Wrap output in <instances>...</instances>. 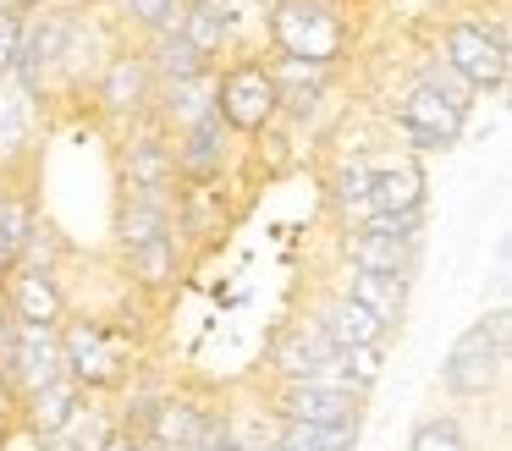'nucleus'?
<instances>
[{
    "instance_id": "obj_1",
    "label": "nucleus",
    "mask_w": 512,
    "mask_h": 451,
    "mask_svg": "<svg viewBox=\"0 0 512 451\" xmlns=\"http://www.w3.org/2000/svg\"><path fill=\"white\" fill-rule=\"evenodd\" d=\"M61 369L89 396H116L138 374V341L116 314H67L56 325Z\"/></svg>"
},
{
    "instance_id": "obj_2",
    "label": "nucleus",
    "mask_w": 512,
    "mask_h": 451,
    "mask_svg": "<svg viewBox=\"0 0 512 451\" xmlns=\"http://www.w3.org/2000/svg\"><path fill=\"white\" fill-rule=\"evenodd\" d=\"M507 363H512V314H507V303H496L490 314L468 319L457 330L435 380H441V391L452 402H496L501 380H507Z\"/></svg>"
},
{
    "instance_id": "obj_3",
    "label": "nucleus",
    "mask_w": 512,
    "mask_h": 451,
    "mask_svg": "<svg viewBox=\"0 0 512 451\" xmlns=\"http://www.w3.org/2000/svg\"><path fill=\"white\" fill-rule=\"evenodd\" d=\"M265 44L270 55L342 66L353 50V22L336 0H265Z\"/></svg>"
},
{
    "instance_id": "obj_4",
    "label": "nucleus",
    "mask_w": 512,
    "mask_h": 451,
    "mask_svg": "<svg viewBox=\"0 0 512 451\" xmlns=\"http://www.w3.org/2000/svg\"><path fill=\"white\" fill-rule=\"evenodd\" d=\"M435 55H441L474 94H501L507 77H512L507 17H452V22H441Z\"/></svg>"
},
{
    "instance_id": "obj_5",
    "label": "nucleus",
    "mask_w": 512,
    "mask_h": 451,
    "mask_svg": "<svg viewBox=\"0 0 512 451\" xmlns=\"http://www.w3.org/2000/svg\"><path fill=\"white\" fill-rule=\"evenodd\" d=\"M215 116L226 121L232 138H265V132L281 121L265 50L226 55V61L215 66Z\"/></svg>"
},
{
    "instance_id": "obj_6",
    "label": "nucleus",
    "mask_w": 512,
    "mask_h": 451,
    "mask_svg": "<svg viewBox=\"0 0 512 451\" xmlns=\"http://www.w3.org/2000/svg\"><path fill=\"white\" fill-rule=\"evenodd\" d=\"M78 17L72 0H28L23 6V28H17V55H12V83L23 88L28 99L45 105L50 88H56V61L61 44H67V28Z\"/></svg>"
},
{
    "instance_id": "obj_7",
    "label": "nucleus",
    "mask_w": 512,
    "mask_h": 451,
    "mask_svg": "<svg viewBox=\"0 0 512 451\" xmlns=\"http://www.w3.org/2000/svg\"><path fill=\"white\" fill-rule=\"evenodd\" d=\"M468 116H474V110L452 105V99L435 94V88L419 83V77L391 99V127H397L402 143H408V154H446V149H457L463 132H468Z\"/></svg>"
},
{
    "instance_id": "obj_8",
    "label": "nucleus",
    "mask_w": 512,
    "mask_h": 451,
    "mask_svg": "<svg viewBox=\"0 0 512 451\" xmlns=\"http://www.w3.org/2000/svg\"><path fill=\"white\" fill-rule=\"evenodd\" d=\"M155 105V77H149V61L133 39H122L111 55H105L100 77H94V110H100L111 127H133V121L149 116Z\"/></svg>"
},
{
    "instance_id": "obj_9",
    "label": "nucleus",
    "mask_w": 512,
    "mask_h": 451,
    "mask_svg": "<svg viewBox=\"0 0 512 451\" xmlns=\"http://www.w3.org/2000/svg\"><path fill=\"white\" fill-rule=\"evenodd\" d=\"M259 407H265L270 424H364L369 402L331 391V385H314V380H270Z\"/></svg>"
},
{
    "instance_id": "obj_10",
    "label": "nucleus",
    "mask_w": 512,
    "mask_h": 451,
    "mask_svg": "<svg viewBox=\"0 0 512 451\" xmlns=\"http://www.w3.org/2000/svg\"><path fill=\"white\" fill-rule=\"evenodd\" d=\"M237 160V138L226 132V121L215 116H199L193 127L171 132V165H177V187H215L226 182Z\"/></svg>"
},
{
    "instance_id": "obj_11",
    "label": "nucleus",
    "mask_w": 512,
    "mask_h": 451,
    "mask_svg": "<svg viewBox=\"0 0 512 451\" xmlns=\"http://www.w3.org/2000/svg\"><path fill=\"white\" fill-rule=\"evenodd\" d=\"M122 193H177V165H171V132L155 116L122 127Z\"/></svg>"
},
{
    "instance_id": "obj_12",
    "label": "nucleus",
    "mask_w": 512,
    "mask_h": 451,
    "mask_svg": "<svg viewBox=\"0 0 512 451\" xmlns=\"http://www.w3.org/2000/svg\"><path fill=\"white\" fill-rule=\"evenodd\" d=\"M331 358H336V347H331V336L314 325V314H292L287 325H276V336H270V347H265L270 380H314Z\"/></svg>"
},
{
    "instance_id": "obj_13",
    "label": "nucleus",
    "mask_w": 512,
    "mask_h": 451,
    "mask_svg": "<svg viewBox=\"0 0 512 451\" xmlns=\"http://www.w3.org/2000/svg\"><path fill=\"white\" fill-rule=\"evenodd\" d=\"M6 314L17 325H61L72 314V297L61 286V270H34V264H12V275L0 281Z\"/></svg>"
},
{
    "instance_id": "obj_14",
    "label": "nucleus",
    "mask_w": 512,
    "mask_h": 451,
    "mask_svg": "<svg viewBox=\"0 0 512 451\" xmlns=\"http://www.w3.org/2000/svg\"><path fill=\"white\" fill-rule=\"evenodd\" d=\"M116 44H122L116 28H105L89 6H78V17H72V28H67V44H61V61H56V83L67 88V94L94 88V77H100L105 55H111Z\"/></svg>"
},
{
    "instance_id": "obj_15",
    "label": "nucleus",
    "mask_w": 512,
    "mask_h": 451,
    "mask_svg": "<svg viewBox=\"0 0 512 451\" xmlns=\"http://www.w3.org/2000/svg\"><path fill=\"white\" fill-rule=\"evenodd\" d=\"M265 66H270V88H276L281 121H309L314 110L331 99V88H336V66H320V61L265 55Z\"/></svg>"
},
{
    "instance_id": "obj_16",
    "label": "nucleus",
    "mask_w": 512,
    "mask_h": 451,
    "mask_svg": "<svg viewBox=\"0 0 512 451\" xmlns=\"http://www.w3.org/2000/svg\"><path fill=\"white\" fill-rule=\"evenodd\" d=\"M61 369V336L56 325H17L12 319V402H23L28 391L50 385Z\"/></svg>"
},
{
    "instance_id": "obj_17",
    "label": "nucleus",
    "mask_w": 512,
    "mask_h": 451,
    "mask_svg": "<svg viewBox=\"0 0 512 451\" xmlns=\"http://www.w3.org/2000/svg\"><path fill=\"white\" fill-rule=\"evenodd\" d=\"M342 264H353V270H369V275H391V281H419L424 270V248H413V242H391V237H375V231L353 226L342 231Z\"/></svg>"
},
{
    "instance_id": "obj_18",
    "label": "nucleus",
    "mask_w": 512,
    "mask_h": 451,
    "mask_svg": "<svg viewBox=\"0 0 512 451\" xmlns=\"http://www.w3.org/2000/svg\"><path fill=\"white\" fill-rule=\"evenodd\" d=\"M369 187H375V154L353 149V154H342V160L331 165V176H325V198H331V215L342 220V231L364 226V220L375 215Z\"/></svg>"
},
{
    "instance_id": "obj_19",
    "label": "nucleus",
    "mask_w": 512,
    "mask_h": 451,
    "mask_svg": "<svg viewBox=\"0 0 512 451\" xmlns=\"http://www.w3.org/2000/svg\"><path fill=\"white\" fill-rule=\"evenodd\" d=\"M237 17H243V11H237V0H188L177 33L210 66H221L226 55H237Z\"/></svg>"
},
{
    "instance_id": "obj_20",
    "label": "nucleus",
    "mask_w": 512,
    "mask_h": 451,
    "mask_svg": "<svg viewBox=\"0 0 512 451\" xmlns=\"http://www.w3.org/2000/svg\"><path fill=\"white\" fill-rule=\"evenodd\" d=\"M309 314H314V325L331 336L336 352H342V347H386V341H391V330L380 325L369 308H358L353 297H342L336 286H331V292H320V303H314Z\"/></svg>"
},
{
    "instance_id": "obj_21",
    "label": "nucleus",
    "mask_w": 512,
    "mask_h": 451,
    "mask_svg": "<svg viewBox=\"0 0 512 451\" xmlns=\"http://www.w3.org/2000/svg\"><path fill=\"white\" fill-rule=\"evenodd\" d=\"M369 204L375 215H391V209H424L430 204V176H424L419 154H386L375 160V187H369Z\"/></svg>"
},
{
    "instance_id": "obj_22",
    "label": "nucleus",
    "mask_w": 512,
    "mask_h": 451,
    "mask_svg": "<svg viewBox=\"0 0 512 451\" xmlns=\"http://www.w3.org/2000/svg\"><path fill=\"white\" fill-rule=\"evenodd\" d=\"M171 209H177V193L171 198H155V193H122L116 198V220H111V231H116V253H133V248H144V242H155V237H171Z\"/></svg>"
},
{
    "instance_id": "obj_23",
    "label": "nucleus",
    "mask_w": 512,
    "mask_h": 451,
    "mask_svg": "<svg viewBox=\"0 0 512 451\" xmlns=\"http://www.w3.org/2000/svg\"><path fill=\"white\" fill-rule=\"evenodd\" d=\"M83 396H89V391H83L72 374H56L50 385H39V391H28L23 402H17V424H23L28 435H39V440L61 435V429H67V418L83 407Z\"/></svg>"
},
{
    "instance_id": "obj_24",
    "label": "nucleus",
    "mask_w": 512,
    "mask_h": 451,
    "mask_svg": "<svg viewBox=\"0 0 512 451\" xmlns=\"http://www.w3.org/2000/svg\"><path fill=\"white\" fill-rule=\"evenodd\" d=\"M210 110H215V66L210 72H193V77H177V83H155L149 116H155L166 132H182L199 116H210Z\"/></svg>"
},
{
    "instance_id": "obj_25",
    "label": "nucleus",
    "mask_w": 512,
    "mask_h": 451,
    "mask_svg": "<svg viewBox=\"0 0 512 451\" xmlns=\"http://www.w3.org/2000/svg\"><path fill=\"white\" fill-rule=\"evenodd\" d=\"M336 292L353 297L358 308H369V314L380 319V325L397 336L402 319H408V281H391V275H369V270H353V264H342V281H336Z\"/></svg>"
},
{
    "instance_id": "obj_26",
    "label": "nucleus",
    "mask_w": 512,
    "mask_h": 451,
    "mask_svg": "<svg viewBox=\"0 0 512 451\" xmlns=\"http://www.w3.org/2000/svg\"><path fill=\"white\" fill-rule=\"evenodd\" d=\"M122 270H127V286H133V292H149V297L177 292V281H182V237L171 231V237H155V242H144V248L122 253Z\"/></svg>"
},
{
    "instance_id": "obj_27",
    "label": "nucleus",
    "mask_w": 512,
    "mask_h": 451,
    "mask_svg": "<svg viewBox=\"0 0 512 451\" xmlns=\"http://www.w3.org/2000/svg\"><path fill=\"white\" fill-rule=\"evenodd\" d=\"M138 50H144L149 77H155V83H177V77L210 72V61H204L182 33H149V39H138Z\"/></svg>"
},
{
    "instance_id": "obj_28",
    "label": "nucleus",
    "mask_w": 512,
    "mask_h": 451,
    "mask_svg": "<svg viewBox=\"0 0 512 451\" xmlns=\"http://www.w3.org/2000/svg\"><path fill=\"white\" fill-rule=\"evenodd\" d=\"M281 451H358L364 424H270Z\"/></svg>"
},
{
    "instance_id": "obj_29",
    "label": "nucleus",
    "mask_w": 512,
    "mask_h": 451,
    "mask_svg": "<svg viewBox=\"0 0 512 451\" xmlns=\"http://www.w3.org/2000/svg\"><path fill=\"white\" fill-rule=\"evenodd\" d=\"M408 451H474V440L457 413H424L408 429Z\"/></svg>"
},
{
    "instance_id": "obj_30",
    "label": "nucleus",
    "mask_w": 512,
    "mask_h": 451,
    "mask_svg": "<svg viewBox=\"0 0 512 451\" xmlns=\"http://www.w3.org/2000/svg\"><path fill=\"white\" fill-rule=\"evenodd\" d=\"M28 226H34V204H28L17 187H6V198H0V281L12 275L17 253H23Z\"/></svg>"
},
{
    "instance_id": "obj_31",
    "label": "nucleus",
    "mask_w": 512,
    "mask_h": 451,
    "mask_svg": "<svg viewBox=\"0 0 512 451\" xmlns=\"http://www.w3.org/2000/svg\"><path fill=\"white\" fill-rule=\"evenodd\" d=\"M67 253H72L67 231H61L56 220L34 215V226H28V237H23V253H17V264H34V270H61V264H67Z\"/></svg>"
},
{
    "instance_id": "obj_32",
    "label": "nucleus",
    "mask_w": 512,
    "mask_h": 451,
    "mask_svg": "<svg viewBox=\"0 0 512 451\" xmlns=\"http://www.w3.org/2000/svg\"><path fill=\"white\" fill-rule=\"evenodd\" d=\"M182 11H188V0H116V17H122L127 28H138L144 39L149 33H177Z\"/></svg>"
},
{
    "instance_id": "obj_33",
    "label": "nucleus",
    "mask_w": 512,
    "mask_h": 451,
    "mask_svg": "<svg viewBox=\"0 0 512 451\" xmlns=\"http://www.w3.org/2000/svg\"><path fill=\"white\" fill-rule=\"evenodd\" d=\"M413 77H419V83H430L435 94H446V99H452V105H463V110H474V99H479L474 88H468L463 77H457L452 66H446L441 55H435V50H430V55H424V61H419V72H413Z\"/></svg>"
},
{
    "instance_id": "obj_34",
    "label": "nucleus",
    "mask_w": 512,
    "mask_h": 451,
    "mask_svg": "<svg viewBox=\"0 0 512 451\" xmlns=\"http://www.w3.org/2000/svg\"><path fill=\"white\" fill-rule=\"evenodd\" d=\"M364 231H375V237H391V242H413V248H424V209H391V215H369Z\"/></svg>"
},
{
    "instance_id": "obj_35",
    "label": "nucleus",
    "mask_w": 512,
    "mask_h": 451,
    "mask_svg": "<svg viewBox=\"0 0 512 451\" xmlns=\"http://www.w3.org/2000/svg\"><path fill=\"white\" fill-rule=\"evenodd\" d=\"M347 369H353V380L364 385V391H375L380 374H386V347H342Z\"/></svg>"
},
{
    "instance_id": "obj_36",
    "label": "nucleus",
    "mask_w": 512,
    "mask_h": 451,
    "mask_svg": "<svg viewBox=\"0 0 512 451\" xmlns=\"http://www.w3.org/2000/svg\"><path fill=\"white\" fill-rule=\"evenodd\" d=\"M23 6H28V0H0V77L12 72V55H17V28H23Z\"/></svg>"
},
{
    "instance_id": "obj_37",
    "label": "nucleus",
    "mask_w": 512,
    "mask_h": 451,
    "mask_svg": "<svg viewBox=\"0 0 512 451\" xmlns=\"http://www.w3.org/2000/svg\"><path fill=\"white\" fill-rule=\"evenodd\" d=\"M100 451H138V435H133V429H111Z\"/></svg>"
},
{
    "instance_id": "obj_38",
    "label": "nucleus",
    "mask_w": 512,
    "mask_h": 451,
    "mask_svg": "<svg viewBox=\"0 0 512 451\" xmlns=\"http://www.w3.org/2000/svg\"><path fill=\"white\" fill-rule=\"evenodd\" d=\"M138 451H171V446H160V440H144V435H138Z\"/></svg>"
},
{
    "instance_id": "obj_39",
    "label": "nucleus",
    "mask_w": 512,
    "mask_h": 451,
    "mask_svg": "<svg viewBox=\"0 0 512 451\" xmlns=\"http://www.w3.org/2000/svg\"><path fill=\"white\" fill-rule=\"evenodd\" d=\"M221 451H248V446H237V440H226V446Z\"/></svg>"
},
{
    "instance_id": "obj_40",
    "label": "nucleus",
    "mask_w": 512,
    "mask_h": 451,
    "mask_svg": "<svg viewBox=\"0 0 512 451\" xmlns=\"http://www.w3.org/2000/svg\"><path fill=\"white\" fill-rule=\"evenodd\" d=\"M0 325H6V297H0Z\"/></svg>"
},
{
    "instance_id": "obj_41",
    "label": "nucleus",
    "mask_w": 512,
    "mask_h": 451,
    "mask_svg": "<svg viewBox=\"0 0 512 451\" xmlns=\"http://www.w3.org/2000/svg\"><path fill=\"white\" fill-rule=\"evenodd\" d=\"M0 440H6V429H0Z\"/></svg>"
}]
</instances>
